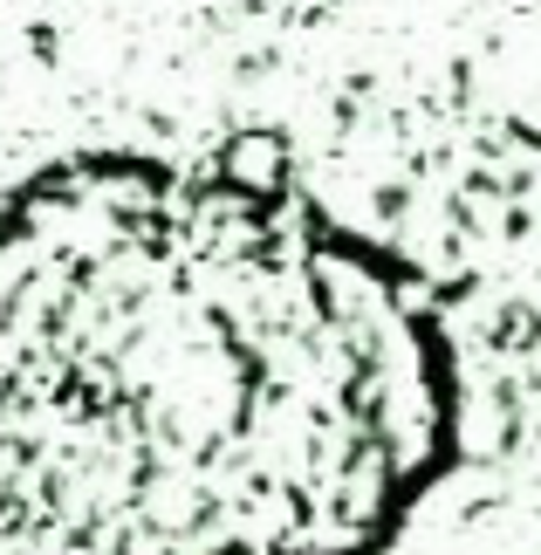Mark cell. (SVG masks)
<instances>
[{"instance_id":"1","label":"cell","mask_w":541,"mask_h":555,"mask_svg":"<svg viewBox=\"0 0 541 555\" xmlns=\"http://www.w3.org/2000/svg\"><path fill=\"white\" fill-rule=\"evenodd\" d=\"M76 261L0 384V555H384L460 439L425 288L261 138L206 172L62 165L14 199Z\"/></svg>"}]
</instances>
